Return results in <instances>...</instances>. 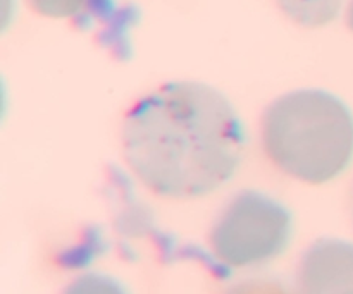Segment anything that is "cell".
<instances>
[{
  "label": "cell",
  "instance_id": "6da1fadb",
  "mask_svg": "<svg viewBox=\"0 0 353 294\" xmlns=\"http://www.w3.org/2000/svg\"><path fill=\"white\" fill-rule=\"evenodd\" d=\"M245 133L233 105L202 83H168L143 96L123 126L124 158L152 193L190 200L236 171Z\"/></svg>",
  "mask_w": 353,
  "mask_h": 294
},
{
  "label": "cell",
  "instance_id": "7a4b0ae2",
  "mask_svg": "<svg viewBox=\"0 0 353 294\" xmlns=\"http://www.w3.org/2000/svg\"><path fill=\"white\" fill-rule=\"evenodd\" d=\"M262 147L285 174L309 185L340 176L353 158V116L321 90L283 95L262 116Z\"/></svg>",
  "mask_w": 353,
  "mask_h": 294
},
{
  "label": "cell",
  "instance_id": "3957f363",
  "mask_svg": "<svg viewBox=\"0 0 353 294\" xmlns=\"http://www.w3.org/2000/svg\"><path fill=\"white\" fill-rule=\"evenodd\" d=\"M292 234V217L276 200L243 191L231 200L210 231L217 260L233 269L254 267L279 257Z\"/></svg>",
  "mask_w": 353,
  "mask_h": 294
},
{
  "label": "cell",
  "instance_id": "277c9868",
  "mask_svg": "<svg viewBox=\"0 0 353 294\" xmlns=\"http://www.w3.org/2000/svg\"><path fill=\"white\" fill-rule=\"evenodd\" d=\"M296 289L299 294H353V243L316 241L300 260Z\"/></svg>",
  "mask_w": 353,
  "mask_h": 294
},
{
  "label": "cell",
  "instance_id": "5b68a950",
  "mask_svg": "<svg viewBox=\"0 0 353 294\" xmlns=\"http://www.w3.org/2000/svg\"><path fill=\"white\" fill-rule=\"evenodd\" d=\"M283 12L307 28L327 24L340 12L341 0H278Z\"/></svg>",
  "mask_w": 353,
  "mask_h": 294
},
{
  "label": "cell",
  "instance_id": "8992f818",
  "mask_svg": "<svg viewBox=\"0 0 353 294\" xmlns=\"http://www.w3.org/2000/svg\"><path fill=\"white\" fill-rule=\"evenodd\" d=\"M31 9L47 17H88L102 12L105 0H28Z\"/></svg>",
  "mask_w": 353,
  "mask_h": 294
},
{
  "label": "cell",
  "instance_id": "52a82bcc",
  "mask_svg": "<svg viewBox=\"0 0 353 294\" xmlns=\"http://www.w3.org/2000/svg\"><path fill=\"white\" fill-rule=\"evenodd\" d=\"M62 294H128L114 279L100 274H86L72 281Z\"/></svg>",
  "mask_w": 353,
  "mask_h": 294
},
{
  "label": "cell",
  "instance_id": "ba28073f",
  "mask_svg": "<svg viewBox=\"0 0 353 294\" xmlns=\"http://www.w3.org/2000/svg\"><path fill=\"white\" fill-rule=\"evenodd\" d=\"M228 294H290L285 286L268 279H254L234 286Z\"/></svg>",
  "mask_w": 353,
  "mask_h": 294
},
{
  "label": "cell",
  "instance_id": "9c48e42d",
  "mask_svg": "<svg viewBox=\"0 0 353 294\" xmlns=\"http://www.w3.org/2000/svg\"><path fill=\"white\" fill-rule=\"evenodd\" d=\"M347 23H348V28H350V30H353V0H352V3H350V7H348Z\"/></svg>",
  "mask_w": 353,
  "mask_h": 294
},
{
  "label": "cell",
  "instance_id": "30bf717a",
  "mask_svg": "<svg viewBox=\"0 0 353 294\" xmlns=\"http://www.w3.org/2000/svg\"><path fill=\"white\" fill-rule=\"evenodd\" d=\"M350 210H352V220H353V191H352V200H350Z\"/></svg>",
  "mask_w": 353,
  "mask_h": 294
}]
</instances>
